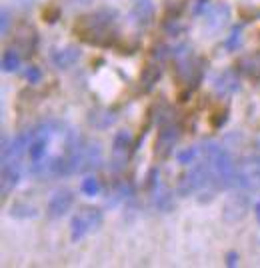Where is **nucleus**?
Returning <instances> with one entry per match:
<instances>
[{"mask_svg": "<svg viewBox=\"0 0 260 268\" xmlns=\"http://www.w3.org/2000/svg\"><path fill=\"white\" fill-rule=\"evenodd\" d=\"M114 24H116V14L112 10H98L90 16H84L76 30L88 42L108 44L110 36H116Z\"/></svg>", "mask_w": 260, "mask_h": 268, "instance_id": "1", "label": "nucleus"}, {"mask_svg": "<svg viewBox=\"0 0 260 268\" xmlns=\"http://www.w3.org/2000/svg\"><path fill=\"white\" fill-rule=\"evenodd\" d=\"M236 184L248 192L260 196V140L254 142V148L236 164Z\"/></svg>", "mask_w": 260, "mask_h": 268, "instance_id": "2", "label": "nucleus"}, {"mask_svg": "<svg viewBox=\"0 0 260 268\" xmlns=\"http://www.w3.org/2000/svg\"><path fill=\"white\" fill-rule=\"evenodd\" d=\"M204 158V156H202ZM212 166V174H214V184L218 190H226L236 186V164L232 160V156L228 154V150L220 148L214 156L206 158Z\"/></svg>", "mask_w": 260, "mask_h": 268, "instance_id": "3", "label": "nucleus"}, {"mask_svg": "<svg viewBox=\"0 0 260 268\" xmlns=\"http://www.w3.org/2000/svg\"><path fill=\"white\" fill-rule=\"evenodd\" d=\"M102 226V212L98 208H82L80 212H76V216L70 222V238L76 242L80 238L98 230Z\"/></svg>", "mask_w": 260, "mask_h": 268, "instance_id": "4", "label": "nucleus"}, {"mask_svg": "<svg viewBox=\"0 0 260 268\" xmlns=\"http://www.w3.org/2000/svg\"><path fill=\"white\" fill-rule=\"evenodd\" d=\"M130 142H132V136L126 130H120V132L114 136V142H112V158H110V170L114 174L120 172V170H124L126 162H128Z\"/></svg>", "mask_w": 260, "mask_h": 268, "instance_id": "5", "label": "nucleus"}, {"mask_svg": "<svg viewBox=\"0 0 260 268\" xmlns=\"http://www.w3.org/2000/svg\"><path fill=\"white\" fill-rule=\"evenodd\" d=\"M248 210H250V198H248V192L242 190L240 194H234L228 198V202L224 204L222 216L228 224H234V222L242 220L248 214Z\"/></svg>", "mask_w": 260, "mask_h": 268, "instance_id": "6", "label": "nucleus"}, {"mask_svg": "<svg viewBox=\"0 0 260 268\" xmlns=\"http://www.w3.org/2000/svg\"><path fill=\"white\" fill-rule=\"evenodd\" d=\"M72 204H74V192L70 190V188H60V190H56L52 196H50V200H48V206H46V212H48V216L50 218H62L66 212L72 208Z\"/></svg>", "mask_w": 260, "mask_h": 268, "instance_id": "7", "label": "nucleus"}, {"mask_svg": "<svg viewBox=\"0 0 260 268\" xmlns=\"http://www.w3.org/2000/svg\"><path fill=\"white\" fill-rule=\"evenodd\" d=\"M150 194H152V204L158 210H170L172 208V192L168 190V186L164 184L158 176V170H152L150 174Z\"/></svg>", "mask_w": 260, "mask_h": 268, "instance_id": "8", "label": "nucleus"}, {"mask_svg": "<svg viewBox=\"0 0 260 268\" xmlns=\"http://www.w3.org/2000/svg\"><path fill=\"white\" fill-rule=\"evenodd\" d=\"M178 138H180V126L178 124H172V122L164 124L160 128V132H158V138H156V148H154L156 154L166 158L172 152V148L178 142Z\"/></svg>", "mask_w": 260, "mask_h": 268, "instance_id": "9", "label": "nucleus"}, {"mask_svg": "<svg viewBox=\"0 0 260 268\" xmlns=\"http://www.w3.org/2000/svg\"><path fill=\"white\" fill-rule=\"evenodd\" d=\"M228 20H230V6H228L226 2H218V4H214L208 10V14L204 18V26L210 32H218L220 28L226 26Z\"/></svg>", "mask_w": 260, "mask_h": 268, "instance_id": "10", "label": "nucleus"}, {"mask_svg": "<svg viewBox=\"0 0 260 268\" xmlns=\"http://www.w3.org/2000/svg\"><path fill=\"white\" fill-rule=\"evenodd\" d=\"M80 56H82L80 48L68 44V46H64V48H56V50L50 54V60H52V64H54L56 68L66 70V68L74 66V64L80 60Z\"/></svg>", "mask_w": 260, "mask_h": 268, "instance_id": "11", "label": "nucleus"}, {"mask_svg": "<svg viewBox=\"0 0 260 268\" xmlns=\"http://www.w3.org/2000/svg\"><path fill=\"white\" fill-rule=\"evenodd\" d=\"M212 88L216 92V96H230L238 90V76L234 70H224L220 72L214 80H212Z\"/></svg>", "mask_w": 260, "mask_h": 268, "instance_id": "12", "label": "nucleus"}, {"mask_svg": "<svg viewBox=\"0 0 260 268\" xmlns=\"http://www.w3.org/2000/svg\"><path fill=\"white\" fill-rule=\"evenodd\" d=\"M102 166V146L96 140H84L82 150V172L96 170Z\"/></svg>", "mask_w": 260, "mask_h": 268, "instance_id": "13", "label": "nucleus"}, {"mask_svg": "<svg viewBox=\"0 0 260 268\" xmlns=\"http://www.w3.org/2000/svg\"><path fill=\"white\" fill-rule=\"evenodd\" d=\"M20 180V160L2 162V194L6 196Z\"/></svg>", "mask_w": 260, "mask_h": 268, "instance_id": "14", "label": "nucleus"}, {"mask_svg": "<svg viewBox=\"0 0 260 268\" xmlns=\"http://www.w3.org/2000/svg\"><path fill=\"white\" fill-rule=\"evenodd\" d=\"M154 16V4L150 0H138L130 12V20L138 26H146Z\"/></svg>", "mask_w": 260, "mask_h": 268, "instance_id": "15", "label": "nucleus"}, {"mask_svg": "<svg viewBox=\"0 0 260 268\" xmlns=\"http://www.w3.org/2000/svg\"><path fill=\"white\" fill-rule=\"evenodd\" d=\"M116 122V116L112 110L108 108H92L88 112V124L96 130H106L108 126H112Z\"/></svg>", "mask_w": 260, "mask_h": 268, "instance_id": "16", "label": "nucleus"}, {"mask_svg": "<svg viewBox=\"0 0 260 268\" xmlns=\"http://www.w3.org/2000/svg\"><path fill=\"white\" fill-rule=\"evenodd\" d=\"M46 146H48V138L34 136L32 144H30V148H28V154H30L32 162H38V160L44 158V154H46Z\"/></svg>", "mask_w": 260, "mask_h": 268, "instance_id": "17", "label": "nucleus"}, {"mask_svg": "<svg viewBox=\"0 0 260 268\" xmlns=\"http://www.w3.org/2000/svg\"><path fill=\"white\" fill-rule=\"evenodd\" d=\"M10 216H14V218H34L36 208L28 202H14L10 206Z\"/></svg>", "mask_w": 260, "mask_h": 268, "instance_id": "18", "label": "nucleus"}, {"mask_svg": "<svg viewBox=\"0 0 260 268\" xmlns=\"http://www.w3.org/2000/svg\"><path fill=\"white\" fill-rule=\"evenodd\" d=\"M160 66H154V64H148V66L142 70V76H140V80H142V84H144V88L146 90H150L152 88V84H156V80L160 78Z\"/></svg>", "mask_w": 260, "mask_h": 268, "instance_id": "19", "label": "nucleus"}, {"mask_svg": "<svg viewBox=\"0 0 260 268\" xmlns=\"http://www.w3.org/2000/svg\"><path fill=\"white\" fill-rule=\"evenodd\" d=\"M238 68H240L244 74H248V76H258L260 60L258 58H254V56H244V58L238 60Z\"/></svg>", "mask_w": 260, "mask_h": 268, "instance_id": "20", "label": "nucleus"}, {"mask_svg": "<svg viewBox=\"0 0 260 268\" xmlns=\"http://www.w3.org/2000/svg\"><path fill=\"white\" fill-rule=\"evenodd\" d=\"M2 68H4V72H16L20 68V56H18L16 50L10 48V50L4 52V56H2Z\"/></svg>", "mask_w": 260, "mask_h": 268, "instance_id": "21", "label": "nucleus"}, {"mask_svg": "<svg viewBox=\"0 0 260 268\" xmlns=\"http://www.w3.org/2000/svg\"><path fill=\"white\" fill-rule=\"evenodd\" d=\"M82 192L86 194V196H96L98 192H100V184H98V180L94 176H88V178H84L82 180Z\"/></svg>", "mask_w": 260, "mask_h": 268, "instance_id": "22", "label": "nucleus"}, {"mask_svg": "<svg viewBox=\"0 0 260 268\" xmlns=\"http://www.w3.org/2000/svg\"><path fill=\"white\" fill-rule=\"evenodd\" d=\"M196 154H198V148L196 146H190V148H186V150H182V152H178V162L180 164H192L196 158Z\"/></svg>", "mask_w": 260, "mask_h": 268, "instance_id": "23", "label": "nucleus"}, {"mask_svg": "<svg viewBox=\"0 0 260 268\" xmlns=\"http://www.w3.org/2000/svg\"><path fill=\"white\" fill-rule=\"evenodd\" d=\"M240 30H242V26H236V28H232L230 36L226 38V48H228V50H234V48L240 44Z\"/></svg>", "mask_w": 260, "mask_h": 268, "instance_id": "24", "label": "nucleus"}, {"mask_svg": "<svg viewBox=\"0 0 260 268\" xmlns=\"http://www.w3.org/2000/svg\"><path fill=\"white\" fill-rule=\"evenodd\" d=\"M40 78H42V72H40V68L30 66L28 70H26V80H28L30 84H38V82H40Z\"/></svg>", "mask_w": 260, "mask_h": 268, "instance_id": "25", "label": "nucleus"}, {"mask_svg": "<svg viewBox=\"0 0 260 268\" xmlns=\"http://www.w3.org/2000/svg\"><path fill=\"white\" fill-rule=\"evenodd\" d=\"M168 52H172V48H168V46H164V44H158L156 48H154V58H166L168 56Z\"/></svg>", "mask_w": 260, "mask_h": 268, "instance_id": "26", "label": "nucleus"}, {"mask_svg": "<svg viewBox=\"0 0 260 268\" xmlns=\"http://www.w3.org/2000/svg\"><path fill=\"white\" fill-rule=\"evenodd\" d=\"M8 24H10V14H8V10L4 8V10H2V34L8 32Z\"/></svg>", "mask_w": 260, "mask_h": 268, "instance_id": "27", "label": "nucleus"}, {"mask_svg": "<svg viewBox=\"0 0 260 268\" xmlns=\"http://www.w3.org/2000/svg\"><path fill=\"white\" fill-rule=\"evenodd\" d=\"M74 8H84V6H90L92 4V0H68Z\"/></svg>", "mask_w": 260, "mask_h": 268, "instance_id": "28", "label": "nucleus"}, {"mask_svg": "<svg viewBox=\"0 0 260 268\" xmlns=\"http://www.w3.org/2000/svg\"><path fill=\"white\" fill-rule=\"evenodd\" d=\"M226 264L228 266H236V264H238V254H236V252H228Z\"/></svg>", "mask_w": 260, "mask_h": 268, "instance_id": "29", "label": "nucleus"}, {"mask_svg": "<svg viewBox=\"0 0 260 268\" xmlns=\"http://www.w3.org/2000/svg\"><path fill=\"white\" fill-rule=\"evenodd\" d=\"M204 8H206V0H196V6L192 8V12H194V14H202Z\"/></svg>", "mask_w": 260, "mask_h": 268, "instance_id": "30", "label": "nucleus"}, {"mask_svg": "<svg viewBox=\"0 0 260 268\" xmlns=\"http://www.w3.org/2000/svg\"><path fill=\"white\" fill-rule=\"evenodd\" d=\"M254 210H256V218H258V222H260V202L254 206Z\"/></svg>", "mask_w": 260, "mask_h": 268, "instance_id": "31", "label": "nucleus"}]
</instances>
